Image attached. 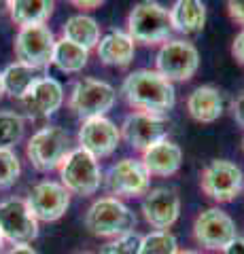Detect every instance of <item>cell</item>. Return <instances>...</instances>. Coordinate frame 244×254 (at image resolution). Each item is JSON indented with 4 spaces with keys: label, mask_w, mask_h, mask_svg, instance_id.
I'll return each instance as SVG.
<instances>
[{
    "label": "cell",
    "mask_w": 244,
    "mask_h": 254,
    "mask_svg": "<svg viewBox=\"0 0 244 254\" xmlns=\"http://www.w3.org/2000/svg\"><path fill=\"white\" fill-rule=\"evenodd\" d=\"M232 53H234V58L244 66V30L236 34L234 43H232Z\"/></svg>",
    "instance_id": "31"
},
{
    "label": "cell",
    "mask_w": 244,
    "mask_h": 254,
    "mask_svg": "<svg viewBox=\"0 0 244 254\" xmlns=\"http://www.w3.org/2000/svg\"><path fill=\"white\" fill-rule=\"evenodd\" d=\"M87 60H89V51H85L83 47L70 43V41H66V38L56 41V49H53L51 64L58 66L62 72H68V74L81 72V70L87 66Z\"/></svg>",
    "instance_id": "25"
},
{
    "label": "cell",
    "mask_w": 244,
    "mask_h": 254,
    "mask_svg": "<svg viewBox=\"0 0 244 254\" xmlns=\"http://www.w3.org/2000/svg\"><path fill=\"white\" fill-rule=\"evenodd\" d=\"M51 0H9L6 9H9L11 19L17 23L19 28L28 26H45L47 19L53 13Z\"/></svg>",
    "instance_id": "22"
},
{
    "label": "cell",
    "mask_w": 244,
    "mask_h": 254,
    "mask_svg": "<svg viewBox=\"0 0 244 254\" xmlns=\"http://www.w3.org/2000/svg\"><path fill=\"white\" fill-rule=\"evenodd\" d=\"M104 182L113 195L140 197L149 193L151 176H149L140 159H121V161L111 165Z\"/></svg>",
    "instance_id": "14"
},
{
    "label": "cell",
    "mask_w": 244,
    "mask_h": 254,
    "mask_svg": "<svg viewBox=\"0 0 244 254\" xmlns=\"http://www.w3.org/2000/svg\"><path fill=\"white\" fill-rule=\"evenodd\" d=\"M200 187L204 195L219 203L234 201L244 187V174L236 163L225 159H215L202 170Z\"/></svg>",
    "instance_id": "9"
},
{
    "label": "cell",
    "mask_w": 244,
    "mask_h": 254,
    "mask_svg": "<svg viewBox=\"0 0 244 254\" xmlns=\"http://www.w3.org/2000/svg\"><path fill=\"white\" fill-rule=\"evenodd\" d=\"M60 180L68 193L75 195H93L102 185V170L96 157L85 153L83 148H75L60 163Z\"/></svg>",
    "instance_id": "4"
},
{
    "label": "cell",
    "mask_w": 244,
    "mask_h": 254,
    "mask_svg": "<svg viewBox=\"0 0 244 254\" xmlns=\"http://www.w3.org/2000/svg\"><path fill=\"white\" fill-rule=\"evenodd\" d=\"M81 254H91V252H81Z\"/></svg>",
    "instance_id": "39"
},
{
    "label": "cell",
    "mask_w": 244,
    "mask_h": 254,
    "mask_svg": "<svg viewBox=\"0 0 244 254\" xmlns=\"http://www.w3.org/2000/svg\"><path fill=\"white\" fill-rule=\"evenodd\" d=\"M232 113H234L236 123H238L240 127H244V95H240V98H236V100H234Z\"/></svg>",
    "instance_id": "32"
},
{
    "label": "cell",
    "mask_w": 244,
    "mask_h": 254,
    "mask_svg": "<svg viewBox=\"0 0 244 254\" xmlns=\"http://www.w3.org/2000/svg\"><path fill=\"white\" fill-rule=\"evenodd\" d=\"M143 216L155 231H168V229L178 220L180 214V197L174 189L160 187L149 190L143 199Z\"/></svg>",
    "instance_id": "16"
},
{
    "label": "cell",
    "mask_w": 244,
    "mask_h": 254,
    "mask_svg": "<svg viewBox=\"0 0 244 254\" xmlns=\"http://www.w3.org/2000/svg\"><path fill=\"white\" fill-rule=\"evenodd\" d=\"M223 254H244V237H236V240L223 250Z\"/></svg>",
    "instance_id": "33"
},
{
    "label": "cell",
    "mask_w": 244,
    "mask_h": 254,
    "mask_svg": "<svg viewBox=\"0 0 244 254\" xmlns=\"http://www.w3.org/2000/svg\"><path fill=\"white\" fill-rule=\"evenodd\" d=\"M155 68L166 81H189L200 68V53L198 49L180 38L166 41L155 58Z\"/></svg>",
    "instance_id": "7"
},
{
    "label": "cell",
    "mask_w": 244,
    "mask_h": 254,
    "mask_svg": "<svg viewBox=\"0 0 244 254\" xmlns=\"http://www.w3.org/2000/svg\"><path fill=\"white\" fill-rule=\"evenodd\" d=\"M0 233L13 246H28L38 237V220L32 216L26 199L6 197L0 201Z\"/></svg>",
    "instance_id": "8"
},
{
    "label": "cell",
    "mask_w": 244,
    "mask_h": 254,
    "mask_svg": "<svg viewBox=\"0 0 244 254\" xmlns=\"http://www.w3.org/2000/svg\"><path fill=\"white\" fill-rule=\"evenodd\" d=\"M193 237L206 250H225L236 237V222L219 208L204 210L193 222Z\"/></svg>",
    "instance_id": "12"
},
{
    "label": "cell",
    "mask_w": 244,
    "mask_h": 254,
    "mask_svg": "<svg viewBox=\"0 0 244 254\" xmlns=\"http://www.w3.org/2000/svg\"><path fill=\"white\" fill-rule=\"evenodd\" d=\"M41 70L36 68H30L26 64H9L2 72H0V81H2V93H6L9 98H15V100H21L23 95L30 91L38 78H41Z\"/></svg>",
    "instance_id": "23"
},
{
    "label": "cell",
    "mask_w": 244,
    "mask_h": 254,
    "mask_svg": "<svg viewBox=\"0 0 244 254\" xmlns=\"http://www.w3.org/2000/svg\"><path fill=\"white\" fill-rule=\"evenodd\" d=\"M176 237L170 231H151L140 244V254H176Z\"/></svg>",
    "instance_id": "27"
},
{
    "label": "cell",
    "mask_w": 244,
    "mask_h": 254,
    "mask_svg": "<svg viewBox=\"0 0 244 254\" xmlns=\"http://www.w3.org/2000/svg\"><path fill=\"white\" fill-rule=\"evenodd\" d=\"M19 104L30 117H51L64 104V89L56 78L41 76L30 87V91L19 100Z\"/></svg>",
    "instance_id": "17"
},
{
    "label": "cell",
    "mask_w": 244,
    "mask_h": 254,
    "mask_svg": "<svg viewBox=\"0 0 244 254\" xmlns=\"http://www.w3.org/2000/svg\"><path fill=\"white\" fill-rule=\"evenodd\" d=\"M85 227L98 237H119L134 231L136 216L117 197H100L85 214Z\"/></svg>",
    "instance_id": "2"
},
{
    "label": "cell",
    "mask_w": 244,
    "mask_h": 254,
    "mask_svg": "<svg viewBox=\"0 0 244 254\" xmlns=\"http://www.w3.org/2000/svg\"><path fill=\"white\" fill-rule=\"evenodd\" d=\"M227 11H230V17L244 26V0H230L227 2Z\"/></svg>",
    "instance_id": "30"
},
{
    "label": "cell",
    "mask_w": 244,
    "mask_h": 254,
    "mask_svg": "<svg viewBox=\"0 0 244 254\" xmlns=\"http://www.w3.org/2000/svg\"><path fill=\"white\" fill-rule=\"evenodd\" d=\"M172 21H170V9L162 6L160 2H138L130 11L128 17V34L134 43L145 45H157L170 41L172 34Z\"/></svg>",
    "instance_id": "3"
},
{
    "label": "cell",
    "mask_w": 244,
    "mask_h": 254,
    "mask_svg": "<svg viewBox=\"0 0 244 254\" xmlns=\"http://www.w3.org/2000/svg\"><path fill=\"white\" fill-rule=\"evenodd\" d=\"M125 102L136 108V113L166 115L174 108L176 91L174 85L166 81L157 70H136L125 76L121 85Z\"/></svg>",
    "instance_id": "1"
},
{
    "label": "cell",
    "mask_w": 244,
    "mask_h": 254,
    "mask_svg": "<svg viewBox=\"0 0 244 254\" xmlns=\"http://www.w3.org/2000/svg\"><path fill=\"white\" fill-rule=\"evenodd\" d=\"M26 203L36 220L53 222V220H60L66 214L70 205V193L62 187V182L43 180L32 187Z\"/></svg>",
    "instance_id": "13"
},
{
    "label": "cell",
    "mask_w": 244,
    "mask_h": 254,
    "mask_svg": "<svg viewBox=\"0 0 244 254\" xmlns=\"http://www.w3.org/2000/svg\"><path fill=\"white\" fill-rule=\"evenodd\" d=\"M2 95H4V93H2V81H0V98H2Z\"/></svg>",
    "instance_id": "38"
},
{
    "label": "cell",
    "mask_w": 244,
    "mask_h": 254,
    "mask_svg": "<svg viewBox=\"0 0 244 254\" xmlns=\"http://www.w3.org/2000/svg\"><path fill=\"white\" fill-rule=\"evenodd\" d=\"M62 38L83 47L85 51H91L100 43V26L89 15H73V17L66 19L64 28H62Z\"/></svg>",
    "instance_id": "24"
},
{
    "label": "cell",
    "mask_w": 244,
    "mask_h": 254,
    "mask_svg": "<svg viewBox=\"0 0 244 254\" xmlns=\"http://www.w3.org/2000/svg\"><path fill=\"white\" fill-rule=\"evenodd\" d=\"M176 254H198L195 250H176Z\"/></svg>",
    "instance_id": "36"
},
{
    "label": "cell",
    "mask_w": 244,
    "mask_h": 254,
    "mask_svg": "<svg viewBox=\"0 0 244 254\" xmlns=\"http://www.w3.org/2000/svg\"><path fill=\"white\" fill-rule=\"evenodd\" d=\"M172 30L180 34H198L206 23V6L198 0H178L170 9Z\"/></svg>",
    "instance_id": "21"
},
{
    "label": "cell",
    "mask_w": 244,
    "mask_h": 254,
    "mask_svg": "<svg viewBox=\"0 0 244 254\" xmlns=\"http://www.w3.org/2000/svg\"><path fill=\"white\" fill-rule=\"evenodd\" d=\"M70 153V136L64 127L47 125L38 129L26 144V157L38 172L58 170L64 157Z\"/></svg>",
    "instance_id": "5"
},
{
    "label": "cell",
    "mask_w": 244,
    "mask_h": 254,
    "mask_svg": "<svg viewBox=\"0 0 244 254\" xmlns=\"http://www.w3.org/2000/svg\"><path fill=\"white\" fill-rule=\"evenodd\" d=\"M140 244H143V235L132 231L104 244L100 248V254H140Z\"/></svg>",
    "instance_id": "29"
},
{
    "label": "cell",
    "mask_w": 244,
    "mask_h": 254,
    "mask_svg": "<svg viewBox=\"0 0 244 254\" xmlns=\"http://www.w3.org/2000/svg\"><path fill=\"white\" fill-rule=\"evenodd\" d=\"M96 51H98V58H100L102 64L125 68V66L132 64L134 53H136V47H134V41L130 38L128 32L113 30V32H108L106 36L100 38Z\"/></svg>",
    "instance_id": "20"
},
{
    "label": "cell",
    "mask_w": 244,
    "mask_h": 254,
    "mask_svg": "<svg viewBox=\"0 0 244 254\" xmlns=\"http://www.w3.org/2000/svg\"><path fill=\"white\" fill-rule=\"evenodd\" d=\"M143 165L149 172V176H160V178H168L172 174H176L183 163V150L178 144L170 140H162L155 146L147 148L143 153Z\"/></svg>",
    "instance_id": "18"
},
{
    "label": "cell",
    "mask_w": 244,
    "mask_h": 254,
    "mask_svg": "<svg viewBox=\"0 0 244 254\" xmlns=\"http://www.w3.org/2000/svg\"><path fill=\"white\" fill-rule=\"evenodd\" d=\"M121 142V131L111 119L106 117H96L83 121L81 129H79V148L91 157L102 159L113 155Z\"/></svg>",
    "instance_id": "15"
},
{
    "label": "cell",
    "mask_w": 244,
    "mask_h": 254,
    "mask_svg": "<svg viewBox=\"0 0 244 254\" xmlns=\"http://www.w3.org/2000/svg\"><path fill=\"white\" fill-rule=\"evenodd\" d=\"M117 91L113 85L106 81H98V78H81L73 85L70 91L68 106L75 110V115L83 121L96 117H104L108 110L115 106Z\"/></svg>",
    "instance_id": "6"
},
{
    "label": "cell",
    "mask_w": 244,
    "mask_h": 254,
    "mask_svg": "<svg viewBox=\"0 0 244 254\" xmlns=\"http://www.w3.org/2000/svg\"><path fill=\"white\" fill-rule=\"evenodd\" d=\"M242 146H244V142H242Z\"/></svg>",
    "instance_id": "40"
},
{
    "label": "cell",
    "mask_w": 244,
    "mask_h": 254,
    "mask_svg": "<svg viewBox=\"0 0 244 254\" xmlns=\"http://www.w3.org/2000/svg\"><path fill=\"white\" fill-rule=\"evenodd\" d=\"M53 49H56V36L47 26H28L19 28L15 36V58L19 64L30 68L43 70L51 64Z\"/></svg>",
    "instance_id": "10"
},
{
    "label": "cell",
    "mask_w": 244,
    "mask_h": 254,
    "mask_svg": "<svg viewBox=\"0 0 244 254\" xmlns=\"http://www.w3.org/2000/svg\"><path fill=\"white\" fill-rule=\"evenodd\" d=\"M2 250H4V237L0 233V254H2Z\"/></svg>",
    "instance_id": "37"
},
{
    "label": "cell",
    "mask_w": 244,
    "mask_h": 254,
    "mask_svg": "<svg viewBox=\"0 0 244 254\" xmlns=\"http://www.w3.org/2000/svg\"><path fill=\"white\" fill-rule=\"evenodd\" d=\"M6 254H38L32 246H13V248Z\"/></svg>",
    "instance_id": "34"
},
{
    "label": "cell",
    "mask_w": 244,
    "mask_h": 254,
    "mask_svg": "<svg viewBox=\"0 0 244 254\" xmlns=\"http://www.w3.org/2000/svg\"><path fill=\"white\" fill-rule=\"evenodd\" d=\"M102 2L100 0H93V2H81V0H75V6H81V9H96V6H100Z\"/></svg>",
    "instance_id": "35"
},
{
    "label": "cell",
    "mask_w": 244,
    "mask_h": 254,
    "mask_svg": "<svg viewBox=\"0 0 244 254\" xmlns=\"http://www.w3.org/2000/svg\"><path fill=\"white\" fill-rule=\"evenodd\" d=\"M21 174V163L15 150H2L0 148V190L9 189L17 182Z\"/></svg>",
    "instance_id": "28"
},
{
    "label": "cell",
    "mask_w": 244,
    "mask_h": 254,
    "mask_svg": "<svg viewBox=\"0 0 244 254\" xmlns=\"http://www.w3.org/2000/svg\"><path fill=\"white\" fill-rule=\"evenodd\" d=\"M26 131L23 117L13 110H0V148L13 150L15 144H19Z\"/></svg>",
    "instance_id": "26"
},
{
    "label": "cell",
    "mask_w": 244,
    "mask_h": 254,
    "mask_svg": "<svg viewBox=\"0 0 244 254\" xmlns=\"http://www.w3.org/2000/svg\"><path fill=\"white\" fill-rule=\"evenodd\" d=\"M187 110L198 123H215L225 110L223 93L212 85H202L189 93Z\"/></svg>",
    "instance_id": "19"
},
{
    "label": "cell",
    "mask_w": 244,
    "mask_h": 254,
    "mask_svg": "<svg viewBox=\"0 0 244 254\" xmlns=\"http://www.w3.org/2000/svg\"><path fill=\"white\" fill-rule=\"evenodd\" d=\"M121 138L128 142L134 150H145L155 146L157 142L168 140L170 123L163 115H149V113H132L125 117L121 125Z\"/></svg>",
    "instance_id": "11"
}]
</instances>
